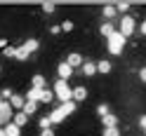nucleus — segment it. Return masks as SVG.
<instances>
[{"label": "nucleus", "instance_id": "f257e3e1", "mask_svg": "<svg viewBox=\"0 0 146 136\" xmlns=\"http://www.w3.org/2000/svg\"><path fill=\"white\" fill-rule=\"evenodd\" d=\"M76 108H78V103H73V101H66V103L57 106V108H54V110H52L47 117H50V122H52V124H61V122L66 120L68 115H73V113H76Z\"/></svg>", "mask_w": 146, "mask_h": 136}, {"label": "nucleus", "instance_id": "f03ea898", "mask_svg": "<svg viewBox=\"0 0 146 136\" xmlns=\"http://www.w3.org/2000/svg\"><path fill=\"white\" fill-rule=\"evenodd\" d=\"M52 94H54V99H59L61 103H66V101H71L73 87L66 82V80H57V82H54V87H52Z\"/></svg>", "mask_w": 146, "mask_h": 136}, {"label": "nucleus", "instance_id": "7ed1b4c3", "mask_svg": "<svg viewBox=\"0 0 146 136\" xmlns=\"http://www.w3.org/2000/svg\"><path fill=\"white\" fill-rule=\"evenodd\" d=\"M125 38H123V35L120 33H113V35H108V38H106V49H108V54H113V57H118V54H123V49H125Z\"/></svg>", "mask_w": 146, "mask_h": 136}, {"label": "nucleus", "instance_id": "20e7f679", "mask_svg": "<svg viewBox=\"0 0 146 136\" xmlns=\"http://www.w3.org/2000/svg\"><path fill=\"white\" fill-rule=\"evenodd\" d=\"M115 31H118V33H120L123 38L127 40V38H130V35L137 31V19H134L132 14H125L123 19H120V24H118V28H115Z\"/></svg>", "mask_w": 146, "mask_h": 136}, {"label": "nucleus", "instance_id": "39448f33", "mask_svg": "<svg viewBox=\"0 0 146 136\" xmlns=\"http://www.w3.org/2000/svg\"><path fill=\"white\" fill-rule=\"evenodd\" d=\"M7 122H12V106L10 101H0V127H5Z\"/></svg>", "mask_w": 146, "mask_h": 136}, {"label": "nucleus", "instance_id": "423d86ee", "mask_svg": "<svg viewBox=\"0 0 146 136\" xmlns=\"http://www.w3.org/2000/svg\"><path fill=\"white\" fill-rule=\"evenodd\" d=\"M73 73H76V70H73V68L68 66L66 61H61L59 66H57V75H59V80H66V82H68V80H71V75H73Z\"/></svg>", "mask_w": 146, "mask_h": 136}, {"label": "nucleus", "instance_id": "0eeeda50", "mask_svg": "<svg viewBox=\"0 0 146 136\" xmlns=\"http://www.w3.org/2000/svg\"><path fill=\"white\" fill-rule=\"evenodd\" d=\"M85 99H87V89H85L83 85H80V87H73V94H71V101H73V103H83Z\"/></svg>", "mask_w": 146, "mask_h": 136}, {"label": "nucleus", "instance_id": "6e6552de", "mask_svg": "<svg viewBox=\"0 0 146 136\" xmlns=\"http://www.w3.org/2000/svg\"><path fill=\"white\" fill-rule=\"evenodd\" d=\"M66 63H68V66H71L73 70H76V68H80V66L85 63V59L80 57L78 52H71V54H68V59H66Z\"/></svg>", "mask_w": 146, "mask_h": 136}, {"label": "nucleus", "instance_id": "1a4fd4ad", "mask_svg": "<svg viewBox=\"0 0 146 136\" xmlns=\"http://www.w3.org/2000/svg\"><path fill=\"white\" fill-rule=\"evenodd\" d=\"M38 103H52L54 101V94H52V89H38V99H35Z\"/></svg>", "mask_w": 146, "mask_h": 136}, {"label": "nucleus", "instance_id": "9d476101", "mask_svg": "<svg viewBox=\"0 0 146 136\" xmlns=\"http://www.w3.org/2000/svg\"><path fill=\"white\" fill-rule=\"evenodd\" d=\"M80 73H83L85 78H92V75H97V63H94V61H85L83 66H80Z\"/></svg>", "mask_w": 146, "mask_h": 136}, {"label": "nucleus", "instance_id": "9b49d317", "mask_svg": "<svg viewBox=\"0 0 146 136\" xmlns=\"http://www.w3.org/2000/svg\"><path fill=\"white\" fill-rule=\"evenodd\" d=\"M45 85H47V80H45L42 73H35L31 78V89H45Z\"/></svg>", "mask_w": 146, "mask_h": 136}, {"label": "nucleus", "instance_id": "f8f14e48", "mask_svg": "<svg viewBox=\"0 0 146 136\" xmlns=\"http://www.w3.org/2000/svg\"><path fill=\"white\" fill-rule=\"evenodd\" d=\"M111 70H113V63L108 61V59H102V61L97 63V73H102V75H108Z\"/></svg>", "mask_w": 146, "mask_h": 136}, {"label": "nucleus", "instance_id": "ddd939ff", "mask_svg": "<svg viewBox=\"0 0 146 136\" xmlns=\"http://www.w3.org/2000/svg\"><path fill=\"white\" fill-rule=\"evenodd\" d=\"M102 16H104L106 21H113L115 16H118V12H115L113 5H104V7H102Z\"/></svg>", "mask_w": 146, "mask_h": 136}, {"label": "nucleus", "instance_id": "4468645a", "mask_svg": "<svg viewBox=\"0 0 146 136\" xmlns=\"http://www.w3.org/2000/svg\"><path fill=\"white\" fill-rule=\"evenodd\" d=\"M21 47H24L26 52H29V54H35V52H38V49H40V42H38V40H35V38H29V40H26V42L21 45Z\"/></svg>", "mask_w": 146, "mask_h": 136}, {"label": "nucleus", "instance_id": "2eb2a0df", "mask_svg": "<svg viewBox=\"0 0 146 136\" xmlns=\"http://www.w3.org/2000/svg\"><path fill=\"white\" fill-rule=\"evenodd\" d=\"M24 103H26L24 94H14V96L10 99V106H12V108H17V113H19V110H24Z\"/></svg>", "mask_w": 146, "mask_h": 136}, {"label": "nucleus", "instance_id": "dca6fc26", "mask_svg": "<svg viewBox=\"0 0 146 136\" xmlns=\"http://www.w3.org/2000/svg\"><path fill=\"white\" fill-rule=\"evenodd\" d=\"M102 124H104V129H108V127H118V115L115 113H108L102 117Z\"/></svg>", "mask_w": 146, "mask_h": 136}, {"label": "nucleus", "instance_id": "f3484780", "mask_svg": "<svg viewBox=\"0 0 146 136\" xmlns=\"http://www.w3.org/2000/svg\"><path fill=\"white\" fill-rule=\"evenodd\" d=\"M99 33H102L104 38H108V35H113V33H115V26H113L111 21H104L102 26H99Z\"/></svg>", "mask_w": 146, "mask_h": 136}, {"label": "nucleus", "instance_id": "a211bd4d", "mask_svg": "<svg viewBox=\"0 0 146 136\" xmlns=\"http://www.w3.org/2000/svg\"><path fill=\"white\" fill-rule=\"evenodd\" d=\"M3 129H5V134H7V136H21V129H19V127H17L14 122H7Z\"/></svg>", "mask_w": 146, "mask_h": 136}, {"label": "nucleus", "instance_id": "6ab92c4d", "mask_svg": "<svg viewBox=\"0 0 146 136\" xmlns=\"http://www.w3.org/2000/svg\"><path fill=\"white\" fill-rule=\"evenodd\" d=\"M21 113H24V115H29V117H31V115H35V113H38V103H35V101H26Z\"/></svg>", "mask_w": 146, "mask_h": 136}, {"label": "nucleus", "instance_id": "aec40b11", "mask_svg": "<svg viewBox=\"0 0 146 136\" xmlns=\"http://www.w3.org/2000/svg\"><path fill=\"white\" fill-rule=\"evenodd\" d=\"M12 122H14V124H17V127L21 129V127H26V122H29V115H24V113L19 110V113H17V115L12 117Z\"/></svg>", "mask_w": 146, "mask_h": 136}, {"label": "nucleus", "instance_id": "412c9836", "mask_svg": "<svg viewBox=\"0 0 146 136\" xmlns=\"http://www.w3.org/2000/svg\"><path fill=\"white\" fill-rule=\"evenodd\" d=\"M29 57H31V54L26 52L24 47H17V49H14V59H17V61H29Z\"/></svg>", "mask_w": 146, "mask_h": 136}, {"label": "nucleus", "instance_id": "4be33fe9", "mask_svg": "<svg viewBox=\"0 0 146 136\" xmlns=\"http://www.w3.org/2000/svg\"><path fill=\"white\" fill-rule=\"evenodd\" d=\"M113 7H115V12H118V14H123V16H125L127 10H130V3H118V5H113Z\"/></svg>", "mask_w": 146, "mask_h": 136}, {"label": "nucleus", "instance_id": "5701e85b", "mask_svg": "<svg viewBox=\"0 0 146 136\" xmlns=\"http://www.w3.org/2000/svg\"><path fill=\"white\" fill-rule=\"evenodd\" d=\"M108 113H111L108 103H99V106H97V115H99V117H104V115H108Z\"/></svg>", "mask_w": 146, "mask_h": 136}, {"label": "nucleus", "instance_id": "b1692460", "mask_svg": "<svg viewBox=\"0 0 146 136\" xmlns=\"http://www.w3.org/2000/svg\"><path fill=\"white\" fill-rule=\"evenodd\" d=\"M14 96V92L10 87H5V89H0V99H3V101H10V99Z\"/></svg>", "mask_w": 146, "mask_h": 136}, {"label": "nucleus", "instance_id": "393cba45", "mask_svg": "<svg viewBox=\"0 0 146 136\" xmlns=\"http://www.w3.org/2000/svg\"><path fill=\"white\" fill-rule=\"evenodd\" d=\"M42 12L45 14H54V12H57V5H54V3H42Z\"/></svg>", "mask_w": 146, "mask_h": 136}, {"label": "nucleus", "instance_id": "a878e982", "mask_svg": "<svg viewBox=\"0 0 146 136\" xmlns=\"http://www.w3.org/2000/svg\"><path fill=\"white\" fill-rule=\"evenodd\" d=\"M59 26H61V33H71V31H73V21H71V19H66V21H61Z\"/></svg>", "mask_w": 146, "mask_h": 136}, {"label": "nucleus", "instance_id": "bb28decb", "mask_svg": "<svg viewBox=\"0 0 146 136\" xmlns=\"http://www.w3.org/2000/svg\"><path fill=\"white\" fill-rule=\"evenodd\" d=\"M38 127H40V131H42V129H50V127H52L50 117H40V120H38Z\"/></svg>", "mask_w": 146, "mask_h": 136}, {"label": "nucleus", "instance_id": "cd10ccee", "mask_svg": "<svg viewBox=\"0 0 146 136\" xmlns=\"http://www.w3.org/2000/svg\"><path fill=\"white\" fill-rule=\"evenodd\" d=\"M104 136H120V129L118 127H108V129H104Z\"/></svg>", "mask_w": 146, "mask_h": 136}, {"label": "nucleus", "instance_id": "c85d7f7f", "mask_svg": "<svg viewBox=\"0 0 146 136\" xmlns=\"http://www.w3.org/2000/svg\"><path fill=\"white\" fill-rule=\"evenodd\" d=\"M50 33H52V35H59V33H61V26H59V24L50 26Z\"/></svg>", "mask_w": 146, "mask_h": 136}, {"label": "nucleus", "instance_id": "c756f323", "mask_svg": "<svg viewBox=\"0 0 146 136\" xmlns=\"http://www.w3.org/2000/svg\"><path fill=\"white\" fill-rule=\"evenodd\" d=\"M14 49H17V47H5L3 52H5V57H12V59H14Z\"/></svg>", "mask_w": 146, "mask_h": 136}, {"label": "nucleus", "instance_id": "7c9ffc66", "mask_svg": "<svg viewBox=\"0 0 146 136\" xmlns=\"http://www.w3.org/2000/svg\"><path fill=\"white\" fill-rule=\"evenodd\" d=\"M139 80L146 85V66H144V68H139Z\"/></svg>", "mask_w": 146, "mask_h": 136}, {"label": "nucleus", "instance_id": "2f4dec72", "mask_svg": "<svg viewBox=\"0 0 146 136\" xmlns=\"http://www.w3.org/2000/svg\"><path fill=\"white\" fill-rule=\"evenodd\" d=\"M40 136H54V129H52V127H50V129H42Z\"/></svg>", "mask_w": 146, "mask_h": 136}, {"label": "nucleus", "instance_id": "473e14b6", "mask_svg": "<svg viewBox=\"0 0 146 136\" xmlns=\"http://www.w3.org/2000/svg\"><path fill=\"white\" fill-rule=\"evenodd\" d=\"M139 127L146 131V115H141V117H139Z\"/></svg>", "mask_w": 146, "mask_h": 136}, {"label": "nucleus", "instance_id": "72a5a7b5", "mask_svg": "<svg viewBox=\"0 0 146 136\" xmlns=\"http://www.w3.org/2000/svg\"><path fill=\"white\" fill-rule=\"evenodd\" d=\"M139 33H141V35H146V19L139 24Z\"/></svg>", "mask_w": 146, "mask_h": 136}, {"label": "nucleus", "instance_id": "f704fd0d", "mask_svg": "<svg viewBox=\"0 0 146 136\" xmlns=\"http://www.w3.org/2000/svg\"><path fill=\"white\" fill-rule=\"evenodd\" d=\"M5 47H7V40H5V38H0V49H5Z\"/></svg>", "mask_w": 146, "mask_h": 136}, {"label": "nucleus", "instance_id": "c9c22d12", "mask_svg": "<svg viewBox=\"0 0 146 136\" xmlns=\"http://www.w3.org/2000/svg\"><path fill=\"white\" fill-rule=\"evenodd\" d=\"M0 136H7V134H5V129H3V127H0Z\"/></svg>", "mask_w": 146, "mask_h": 136}, {"label": "nucleus", "instance_id": "e433bc0d", "mask_svg": "<svg viewBox=\"0 0 146 136\" xmlns=\"http://www.w3.org/2000/svg\"><path fill=\"white\" fill-rule=\"evenodd\" d=\"M0 101H3V99H0Z\"/></svg>", "mask_w": 146, "mask_h": 136}]
</instances>
